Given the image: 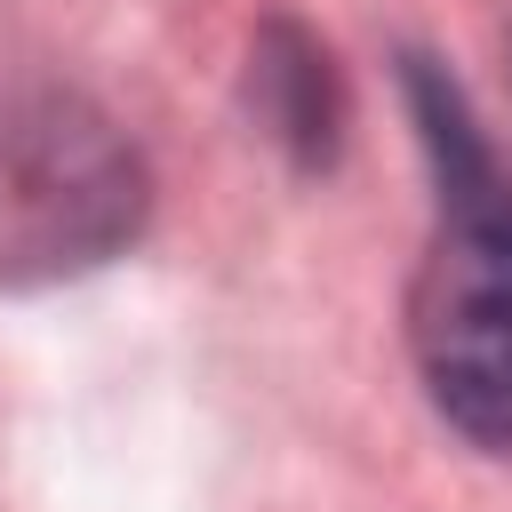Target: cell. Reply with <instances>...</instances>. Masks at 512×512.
<instances>
[{
	"mask_svg": "<svg viewBox=\"0 0 512 512\" xmlns=\"http://www.w3.org/2000/svg\"><path fill=\"white\" fill-rule=\"evenodd\" d=\"M400 80L440 184V232L408 288L416 376L448 432L512 456V176L496 168L464 88L432 56H408Z\"/></svg>",
	"mask_w": 512,
	"mask_h": 512,
	"instance_id": "6da1fadb",
	"label": "cell"
},
{
	"mask_svg": "<svg viewBox=\"0 0 512 512\" xmlns=\"http://www.w3.org/2000/svg\"><path fill=\"white\" fill-rule=\"evenodd\" d=\"M152 208L144 152L56 80H0V288L112 264Z\"/></svg>",
	"mask_w": 512,
	"mask_h": 512,
	"instance_id": "7a4b0ae2",
	"label": "cell"
},
{
	"mask_svg": "<svg viewBox=\"0 0 512 512\" xmlns=\"http://www.w3.org/2000/svg\"><path fill=\"white\" fill-rule=\"evenodd\" d=\"M248 104L264 120V136L296 160V168H328L344 144V80L320 32H304L296 16H272L256 32L248 56Z\"/></svg>",
	"mask_w": 512,
	"mask_h": 512,
	"instance_id": "3957f363",
	"label": "cell"
}]
</instances>
